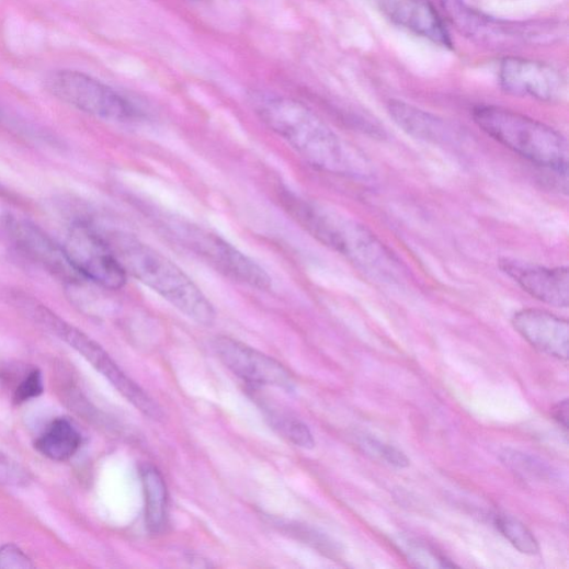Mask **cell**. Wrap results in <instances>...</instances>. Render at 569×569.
Listing matches in <instances>:
<instances>
[{
  "mask_svg": "<svg viewBox=\"0 0 569 569\" xmlns=\"http://www.w3.org/2000/svg\"><path fill=\"white\" fill-rule=\"evenodd\" d=\"M252 103L263 123L315 169L363 181L373 178L368 159L304 104L266 93L254 94Z\"/></svg>",
  "mask_w": 569,
  "mask_h": 569,
  "instance_id": "6da1fadb",
  "label": "cell"
},
{
  "mask_svg": "<svg viewBox=\"0 0 569 569\" xmlns=\"http://www.w3.org/2000/svg\"><path fill=\"white\" fill-rule=\"evenodd\" d=\"M282 200L294 219L322 246L373 276L389 280L396 276L398 262L367 227L339 210L289 192Z\"/></svg>",
  "mask_w": 569,
  "mask_h": 569,
  "instance_id": "7a4b0ae2",
  "label": "cell"
},
{
  "mask_svg": "<svg viewBox=\"0 0 569 569\" xmlns=\"http://www.w3.org/2000/svg\"><path fill=\"white\" fill-rule=\"evenodd\" d=\"M127 276L149 287L194 321L209 327L214 306L183 270L140 240L123 232L101 230Z\"/></svg>",
  "mask_w": 569,
  "mask_h": 569,
  "instance_id": "3957f363",
  "label": "cell"
},
{
  "mask_svg": "<svg viewBox=\"0 0 569 569\" xmlns=\"http://www.w3.org/2000/svg\"><path fill=\"white\" fill-rule=\"evenodd\" d=\"M473 120L487 135L536 167L566 175L568 147L559 132L499 106H477Z\"/></svg>",
  "mask_w": 569,
  "mask_h": 569,
  "instance_id": "277c9868",
  "label": "cell"
},
{
  "mask_svg": "<svg viewBox=\"0 0 569 569\" xmlns=\"http://www.w3.org/2000/svg\"><path fill=\"white\" fill-rule=\"evenodd\" d=\"M169 228L184 248L221 275L259 291L271 289L266 271L218 235L184 221L171 223Z\"/></svg>",
  "mask_w": 569,
  "mask_h": 569,
  "instance_id": "5b68a950",
  "label": "cell"
},
{
  "mask_svg": "<svg viewBox=\"0 0 569 569\" xmlns=\"http://www.w3.org/2000/svg\"><path fill=\"white\" fill-rule=\"evenodd\" d=\"M48 91L61 102L101 120L128 123L139 118L136 106L103 81L77 70H56Z\"/></svg>",
  "mask_w": 569,
  "mask_h": 569,
  "instance_id": "8992f818",
  "label": "cell"
},
{
  "mask_svg": "<svg viewBox=\"0 0 569 569\" xmlns=\"http://www.w3.org/2000/svg\"><path fill=\"white\" fill-rule=\"evenodd\" d=\"M446 11L460 33L477 44L492 48L553 43L562 34L559 24L501 21L476 12L456 0H448Z\"/></svg>",
  "mask_w": 569,
  "mask_h": 569,
  "instance_id": "52a82bcc",
  "label": "cell"
},
{
  "mask_svg": "<svg viewBox=\"0 0 569 569\" xmlns=\"http://www.w3.org/2000/svg\"><path fill=\"white\" fill-rule=\"evenodd\" d=\"M66 254L84 280L106 289H121L127 274L101 230L89 220H77L68 232Z\"/></svg>",
  "mask_w": 569,
  "mask_h": 569,
  "instance_id": "ba28073f",
  "label": "cell"
},
{
  "mask_svg": "<svg viewBox=\"0 0 569 569\" xmlns=\"http://www.w3.org/2000/svg\"><path fill=\"white\" fill-rule=\"evenodd\" d=\"M36 314L42 322L83 354L144 416L152 420H159L162 417L157 402L126 376L100 345L70 327L47 308L41 306L36 309Z\"/></svg>",
  "mask_w": 569,
  "mask_h": 569,
  "instance_id": "9c48e42d",
  "label": "cell"
},
{
  "mask_svg": "<svg viewBox=\"0 0 569 569\" xmlns=\"http://www.w3.org/2000/svg\"><path fill=\"white\" fill-rule=\"evenodd\" d=\"M7 230L15 248L30 261L60 282L77 284L84 281L69 261L64 247L35 224L16 218L7 220Z\"/></svg>",
  "mask_w": 569,
  "mask_h": 569,
  "instance_id": "30bf717a",
  "label": "cell"
},
{
  "mask_svg": "<svg viewBox=\"0 0 569 569\" xmlns=\"http://www.w3.org/2000/svg\"><path fill=\"white\" fill-rule=\"evenodd\" d=\"M502 89L514 96L554 102L565 92V79L553 66L520 57H508L500 68Z\"/></svg>",
  "mask_w": 569,
  "mask_h": 569,
  "instance_id": "8fae6325",
  "label": "cell"
},
{
  "mask_svg": "<svg viewBox=\"0 0 569 569\" xmlns=\"http://www.w3.org/2000/svg\"><path fill=\"white\" fill-rule=\"evenodd\" d=\"M214 349L223 364L236 376L258 385L292 390L291 372L274 359L230 338H217Z\"/></svg>",
  "mask_w": 569,
  "mask_h": 569,
  "instance_id": "7c38bea8",
  "label": "cell"
},
{
  "mask_svg": "<svg viewBox=\"0 0 569 569\" xmlns=\"http://www.w3.org/2000/svg\"><path fill=\"white\" fill-rule=\"evenodd\" d=\"M515 331L535 350L560 361L568 360L567 319L547 310L527 308L512 319Z\"/></svg>",
  "mask_w": 569,
  "mask_h": 569,
  "instance_id": "4fadbf2b",
  "label": "cell"
},
{
  "mask_svg": "<svg viewBox=\"0 0 569 569\" xmlns=\"http://www.w3.org/2000/svg\"><path fill=\"white\" fill-rule=\"evenodd\" d=\"M500 268L532 297L558 308L568 307L567 268L548 269L510 259L502 260Z\"/></svg>",
  "mask_w": 569,
  "mask_h": 569,
  "instance_id": "5bb4252c",
  "label": "cell"
},
{
  "mask_svg": "<svg viewBox=\"0 0 569 569\" xmlns=\"http://www.w3.org/2000/svg\"><path fill=\"white\" fill-rule=\"evenodd\" d=\"M394 23L440 46L452 48L453 42L442 18L429 0H375Z\"/></svg>",
  "mask_w": 569,
  "mask_h": 569,
  "instance_id": "9a60e30c",
  "label": "cell"
},
{
  "mask_svg": "<svg viewBox=\"0 0 569 569\" xmlns=\"http://www.w3.org/2000/svg\"><path fill=\"white\" fill-rule=\"evenodd\" d=\"M388 112L400 128L417 138L448 143L455 137L456 133L447 122L416 106L391 101Z\"/></svg>",
  "mask_w": 569,
  "mask_h": 569,
  "instance_id": "2e32d148",
  "label": "cell"
},
{
  "mask_svg": "<svg viewBox=\"0 0 569 569\" xmlns=\"http://www.w3.org/2000/svg\"><path fill=\"white\" fill-rule=\"evenodd\" d=\"M145 497V520L148 531L159 534L166 530L169 515V494L164 477L150 464L140 468Z\"/></svg>",
  "mask_w": 569,
  "mask_h": 569,
  "instance_id": "e0dca14e",
  "label": "cell"
},
{
  "mask_svg": "<svg viewBox=\"0 0 569 569\" xmlns=\"http://www.w3.org/2000/svg\"><path fill=\"white\" fill-rule=\"evenodd\" d=\"M81 444V437L66 419L54 421L36 442V448L46 457L64 462L71 458Z\"/></svg>",
  "mask_w": 569,
  "mask_h": 569,
  "instance_id": "ac0fdd59",
  "label": "cell"
},
{
  "mask_svg": "<svg viewBox=\"0 0 569 569\" xmlns=\"http://www.w3.org/2000/svg\"><path fill=\"white\" fill-rule=\"evenodd\" d=\"M271 523L280 532L288 534L291 537L303 542L312 547L317 551L333 559L340 558L342 549L340 545L331 539L329 536L319 533L318 531L299 523H294L287 520L272 519Z\"/></svg>",
  "mask_w": 569,
  "mask_h": 569,
  "instance_id": "d6986e66",
  "label": "cell"
},
{
  "mask_svg": "<svg viewBox=\"0 0 569 569\" xmlns=\"http://www.w3.org/2000/svg\"><path fill=\"white\" fill-rule=\"evenodd\" d=\"M498 531L521 553L536 555L539 545L534 534L519 520L509 515H498L494 519Z\"/></svg>",
  "mask_w": 569,
  "mask_h": 569,
  "instance_id": "ffe728a7",
  "label": "cell"
},
{
  "mask_svg": "<svg viewBox=\"0 0 569 569\" xmlns=\"http://www.w3.org/2000/svg\"><path fill=\"white\" fill-rule=\"evenodd\" d=\"M402 554L408 557L409 561L418 567L434 568H454L456 565L447 557L442 555L435 548L426 543L417 539H402L399 542Z\"/></svg>",
  "mask_w": 569,
  "mask_h": 569,
  "instance_id": "44dd1931",
  "label": "cell"
},
{
  "mask_svg": "<svg viewBox=\"0 0 569 569\" xmlns=\"http://www.w3.org/2000/svg\"><path fill=\"white\" fill-rule=\"evenodd\" d=\"M270 420L274 429L294 445L306 449L315 446L312 434L299 420L283 414H272Z\"/></svg>",
  "mask_w": 569,
  "mask_h": 569,
  "instance_id": "7402d4cb",
  "label": "cell"
},
{
  "mask_svg": "<svg viewBox=\"0 0 569 569\" xmlns=\"http://www.w3.org/2000/svg\"><path fill=\"white\" fill-rule=\"evenodd\" d=\"M361 444L367 452L379 456L395 467L405 468L410 465L408 456L394 446L386 445L373 437H364Z\"/></svg>",
  "mask_w": 569,
  "mask_h": 569,
  "instance_id": "603a6c76",
  "label": "cell"
},
{
  "mask_svg": "<svg viewBox=\"0 0 569 569\" xmlns=\"http://www.w3.org/2000/svg\"><path fill=\"white\" fill-rule=\"evenodd\" d=\"M44 391V382L41 372L33 371L29 376L21 383L15 391V400L18 402H24L38 397Z\"/></svg>",
  "mask_w": 569,
  "mask_h": 569,
  "instance_id": "cb8c5ba5",
  "label": "cell"
},
{
  "mask_svg": "<svg viewBox=\"0 0 569 569\" xmlns=\"http://www.w3.org/2000/svg\"><path fill=\"white\" fill-rule=\"evenodd\" d=\"M33 567L31 559L19 547L7 545L0 548V568L25 569Z\"/></svg>",
  "mask_w": 569,
  "mask_h": 569,
  "instance_id": "d4e9b609",
  "label": "cell"
},
{
  "mask_svg": "<svg viewBox=\"0 0 569 569\" xmlns=\"http://www.w3.org/2000/svg\"><path fill=\"white\" fill-rule=\"evenodd\" d=\"M23 474L12 459L3 453H0V482H18L22 480Z\"/></svg>",
  "mask_w": 569,
  "mask_h": 569,
  "instance_id": "484cf974",
  "label": "cell"
},
{
  "mask_svg": "<svg viewBox=\"0 0 569 569\" xmlns=\"http://www.w3.org/2000/svg\"><path fill=\"white\" fill-rule=\"evenodd\" d=\"M568 400L565 399L560 402H558L554 410H553V417L554 420L565 430H568Z\"/></svg>",
  "mask_w": 569,
  "mask_h": 569,
  "instance_id": "4316f807",
  "label": "cell"
}]
</instances>
